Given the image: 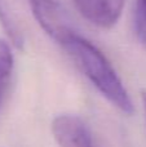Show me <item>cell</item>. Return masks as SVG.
<instances>
[{
    "label": "cell",
    "mask_w": 146,
    "mask_h": 147,
    "mask_svg": "<svg viewBox=\"0 0 146 147\" xmlns=\"http://www.w3.org/2000/svg\"><path fill=\"white\" fill-rule=\"evenodd\" d=\"M79 13L92 25L110 28L119 21L124 0H74Z\"/></svg>",
    "instance_id": "cell-4"
},
{
    "label": "cell",
    "mask_w": 146,
    "mask_h": 147,
    "mask_svg": "<svg viewBox=\"0 0 146 147\" xmlns=\"http://www.w3.org/2000/svg\"><path fill=\"white\" fill-rule=\"evenodd\" d=\"M27 3L36 22L57 43L72 31L59 0H27Z\"/></svg>",
    "instance_id": "cell-3"
},
{
    "label": "cell",
    "mask_w": 146,
    "mask_h": 147,
    "mask_svg": "<svg viewBox=\"0 0 146 147\" xmlns=\"http://www.w3.org/2000/svg\"><path fill=\"white\" fill-rule=\"evenodd\" d=\"M141 101H142V106H144L145 117H146V90H142L141 92Z\"/></svg>",
    "instance_id": "cell-8"
},
{
    "label": "cell",
    "mask_w": 146,
    "mask_h": 147,
    "mask_svg": "<svg viewBox=\"0 0 146 147\" xmlns=\"http://www.w3.org/2000/svg\"><path fill=\"white\" fill-rule=\"evenodd\" d=\"M13 66H14V58L12 49L7 41L0 39V103L9 86Z\"/></svg>",
    "instance_id": "cell-6"
},
{
    "label": "cell",
    "mask_w": 146,
    "mask_h": 147,
    "mask_svg": "<svg viewBox=\"0 0 146 147\" xmlns=\"http://www.w3.org/2000/svg\"><path fill=\"white\" fill-rule=\"evenodd\" d=\"M0 23L13 45L22 51L25 47V35L22 28L20 27V23L17 22V18L9 9L5 0H0Z\"/></svg>",
    "instance_id": "cell-5"
},
{
    "label": "cell",
    "mask_w": 146,
    "mask_h": 147,
    "mask_svg": "<svg viewBox=\"0 0 146 147\" xmlns=\"http://www.w3.org/2000/svg\"><path fill=\"white\" fill-rule=\"evenodd\" d=\"M51 128L59 147H100L87 123L76 115H57Z\"/></svg>",
    "instance_id": "cell-2"
},
{
    "label": "cell",
    "mask_w": 146,
    "mask_h": 147,
    "mask_svg": "<svg viewBox=\"0 0 146 147\" xmlns=\"http://www.w3.org/2000/svg\"><path fill=\"white\" fill-rule=\"evenodd\" d=\"M58 44L67 52L80 72L113 106L124 114L133 112V105L123 81L110 61L95 44L74 30Z\"/></svg>",
    "instance_id": "cell-1"
},
{
    "label": "cell",
    "mask_w": 146,
    "mask_h": 147,
    "mask_svg": "<svg viewBox=\"0 0 146 147\" xmlns=\"http://www.w3.org/2000/svg\"><path fill=\"white\" fill-rule=\"evenodd\" d=\"M135 28L141 43L146 47V0H135Z\"/></svg>",
    "instance_id": "cell-7"
}]
</instances>
